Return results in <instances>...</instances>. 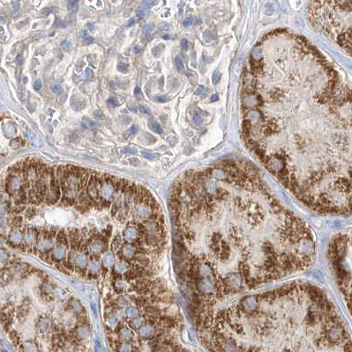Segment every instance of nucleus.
Returning a JSON list of instances; mask_svg holds the SVG:
<instances>
[{
	"label": "nucleus",
	"instance_id": "nucleus-21",
	"mask_svg": "<svg viewBox=\"0 0 352 352\" xmlns=\"http://www.w3.org/2000/svg\"><path fill=\"white\" fill-rule=\"evenodd\" d=\"M80 35H81V37H82V39L86 42H87V43H91V42H94V38L92 37V36H90L89 35V34L87 33V30H82L81 31V33H80Z\"/></svg>",
	"mask_w": 352,
	"mask_h": 352
},
{
	"label": "nucleus",
	"instance_id": "nucleus-16",
	"mask_svg": "<svg viewBox=\"0 0 352 352\" xmlns=\"http://www.w3.org/2000/svg\"><path fill=\"white\" fill-rule=\"evenodd\" d=\"M78 7H79V0H67V8L69 11L72 12H76Z\"/></svg>",
	"mask_w": 352,
	"mask_h": 352
},
{
	"label": "nucleus",
	"instance_id": "nucleus-12",
	"mask_svg": "<svg viewBox=\"0 0 352 352\" xmlns=\"http://www.w3.org/2000/svg\"><path fill=\"white\" fill-rule=\"evenodd\" d=\"M119 336H120V339H121V340L127 341V340L132 339V338L133 337V333H132L129 329L123 328V329L120 330V335H119Z\"/></svg>",
	"mask_w": 352,
	"mask_h": 352
},
{
	"label": "nucleus",
	"instance_id": "nucleus-58",
	"mask_svg": "<svg viewBox=\"0 0 352 352\" xmlns=\"http://www.w3.org/2000/svg\"><path fill=\"white\" fill-rule=\"evenodd\" d=\"M218 100V95H213L211 97V102H215V101H217Z\"/></svg>",
	"mask_w": 352,
	"mask_h": 352
},
{
	"label": "nucleus",
	"instance_id": "nucleus-39",
	"mask_svg": "<svg viewBox=\"0 0 352 352\" xmlns=\"http://www.w3.org/2000/svg\"><path fill=\"white\" fill-rule=\"evenodd\" d=\"M193 23H194V18H188V19L184 20V26L185 28H188V27L192 26Z\"/></svg>",
	"mask_w": 352,
	"mask_h": 352
},
{
	"label": "nucleus",
	"instance_id": "nucleus-55",
	"mask_svg": "<svg viewBox=\"0 0 352 352\" xmlns=\"http://www.w3.org/2000/svg\"><path fill=\"white\" fill-rule=\"evenodd\" d=\"M141 50H142V48H141V46H139V45H137V46H135V47H134V49H133V51H134L135 53H139V52L141 51Z\"/></svg>",
	"mask_w": 352,
	"mask_h": 352
},
{
	"label": "nucleus",
	"instance_id": "nucleus-37",
	"mask_svg": "<svg viewBox=\"0 0 352 352\" xmlns=\"http://www.w3.org/2000/svg\"><path fill=\"white\" fill-rule=\"evenodd\" d=\"M56 11H57L56 8H44V9L42 10V14H43V15H48V14H50V13L55 12Z\"/></svg>",
	"mask_w": 352,
	"mask_h": 352
},
{
	"label": "nucleus",
	"instance_id": "nucleus-28",
	"mask_svg": "<svg viewBox=\"0 0 352 352\" xmlns=\"http://www.w3.org/2000/svg\"><path fill=\"white\" fill-rule=\"evenodd\" d=\"M82 121H83V124L87 127V128H89V129H95V122H93V121H91L90 119H88V118H87V117H84L83 119H82Z\"/></svg>",
	"mask_w": 352,
	"mask_h": 352
},
{
	"label": "nucleus",
	"instance_id": "nucleus-20",
	"mask_svg": "<svg viewBox=\"0 0 352 352\" xmlns=\"http://www.w3.org/2000/svg\"><path fill=\"white\" fill-rule=\"evenodd\" d=\"M61 48H62V50H65L66 52H69V51L71 50V49H72V44H71V42L70 41L65 40V41H63V42H61Z\"/></svg>",
	"mask_w": 352,
	"mask_h": 352
},
{
	"label": "nucleus",
	"instance_id": "nucleus-38",
	"mask_svg": "<svg viewBox=\"0 0 352 352\" xmlns=\"http://www.w3.org/2000/svg\"><path fill=\"white\" fill-rule=\"evenodd\" d=\"M202 121H203V119H202V117H201L200 115L195 114V115L193 116V123H194L195 125H200V124L202 123Z\"/></svg>",
	"mask_w": 352,
	"mask_h": 352
},
{
	"label": "nucleus",
	"instance_id": "nucleus-19",
	"mask_svg": "<svg viewBox=\"0 0 352 352\" xmlns=\"http://www.w3.org/2000/svg\"><path fill=\"white\" fill-rule=\"evenodd\" d=\"M116 271L117 273H125L127 271V264L125 262H119L116 267Z\"/></svg>",
	"mask_w": 352,
	"mask_h": 352
},
{
	"label": "nucleus",
	"instance_id": "nucleus-14",
	"mask_svg": "<svg viewBox=\"0 0 352 352\" xmlns=\"http://www.w3.org/2000/svg\"><path fill=\"white\" fill-rule=\"evenodd\" d=\"M22 239V235L20 231H12L10 234V240H12L13 243H20Z\"/></svg>",
	"mask_w": 352,
	"mask_h": 352
},
{
	"label": "nucleus",
	"instance_id": "nucleus-35",
	"mask_svg": "<svg viewBox=\"0 0 352 352\" xmlns=\"http://www.w3.org/2000/svg\"><path fill=\"white\" fill-rule=\"evenodd\" d=\"M53 92L56 95H60L63 92V88H62V87L59 84H56V85L53 86Z\"/></svg>",
	"mask_w": 352,
	"mask_h": 352
},
{
	"label": "nucleus",
	"instance_id": "nucleus-56",
	"mask_svg": "<svg viewBox=\"0 0 352 352\" xmlns=\"http://www.w3.org/2000/svg\"><path fill=\"white\" fill-rule=\"evenodd\" d=\"M87 28L90 31H95V27L91 23H87Z\"/></svg>",
	"mask_w": 352,
	"mask_h": 352
},
{
	"label": "nucleus",
	"instance_id": "nucleus-8",
	"mask_svg": "<svg viewBox=\"0 0 352 352\" xmlns=\"http://www.w3.org/2000/svg\"><path fill=\"white\" fill-rule=\"evenodd\" d=\"M74 259H75V263H76V266L78 267V268H84L87 264V259L82 253L76 254L74 257Z\"/></svg>",
	"mask_w": 352,
	"mask_h": 352
},
{
	"label": "nucleus",
	"instance_id": "nucleus-42",
	"mask_svg": "<svg viewBox=\"0 0 352 352\" xmlns=\"http://www.w3.org/2000/svg\"><path fill=\"white\" fill-rule=\"evenodd\" d=\"M117 70L121 72H126L127 71V66L123 64V63H119L117 65Z\"/></svg>",
	"mask_w": 352,
	"mask_h": 352
},
{
	"label": "nucleus",
	"instance_id": "nucleus-26",
	"mask_svg": "<svg viewBox=\"0 0 352 352\" xmlns=\"http://www.w3.org/2000/svg\"><path fill=\"white\" fill-rule=\"evenodd\" d=\"M151 128H152V130L155 132V133H158V134H162L163 133V128H162V126L158 124V123H156V122H154L151 125Z\"/></svg>",
	"mask_w": 352,
	"mask_h": 352
},
{
	"label": "nucleus",
	"instance_id": "nucleus-11",
	"mask_svg": "<svg viewBox=\"0 0 352 352\" xmlns=\"http://www.w3.org/2000/svg\"><path fill=\"white\" fill-rule=\"evenodd\" d=\"M121 251H122V254H123L125 258H127V259L133 258V257L134 256V253H135L134 248L133 246H125L122 248Z\"/></svg>",
	"mask_w": 352,
	"mask_h": 352
},
{
	"label": "nucleus",
	"instance_id": "nucleus-49",
	"mask_svg": "<svg viewBox=\"0 0 352 352\" xmlns=\"http://www.w3.org/2000/svg\"><path fill=\"white\" fill-rule=\"evenodd\" d=\"M12 8H13L15 11H18V10L20 9V4H19V2L16 1V0H14V1L12 2Z\"/></svg>",
	"mask_w": 352,
	"mask_h": 352
},
{
	"label": "nucleus",
	"instance_id": "nucleus-51",
	"mask_svg": "<svg viewBox=\"0 0 352 352\" xmlns=\"http://www.w3.org/2000/svg\"><path fill=\"white\" fill-rule=\"evenodd\" d=\"M128 108H129V109L131 110V111H133V112H137V106H136V104L135 103H130L129 105H128Z\"/></svg>",
	"mask_w": 352,
	"mask_h": 352
},
{
	"label": "nucleus",
	"instance_id": "nucleus-10",
	"mask_svg": "<svg viewBox=\"0 0 352 352\" xmlns=\"http://www.w3.org/2000/svg\"><path fill=\"white\" fill-rule=\"evenodd\" d=\"M89 335V329L87 328V326H81L77 328V333L76 336L78 339H84Z\"/></svg>",
	"mask_w": 352,
	"mask_h": 352
},
{
	"label": "nucleus",
	"instance_id": "nucleus-27",
	"mask_svg": "<svg viewBox=\"0 0 352 352\" xmlns=\"http://www.w3.org/2000/svg\"><path fill=\"white\" fill-rule=\"evenodd\" d=\"M99 269H100V264H99V262L98 261H93L91 264H90V272L91 273H93V274H96L98 271H99Z\"/></svg>",
	"mask_w": 352,
	"mask_h": 352
},
{
	"label": "nucleus",
	"instance_id": "nucleus-41",
	"mask_svg": "<svg viewBox=\"0 0 352 352\" xmlns=\"http://www.w3.org/2000/svg\"><path fill=\"white\" fill-rule=\"evenodd\" d=\"M140 110H141V112H142V113H145V114H148V115H150V114H151V110H150V109H149L147 106H146V105L140 106Z\"/></svg>",
	"mask_w": 352,
	"mask_h": 352
},
{
	"label": "nucleus",
	"instance_id": "nucleus-29",
	"mask_svg": "<svg viewBox=\"0 0 352 352\" xmlns=\"http://www.w3.org/2000/svg\"><path fill=\"white\" fill-rule=\"evenodd\" d=\"M10 338H11V340L13 342V343L16 346L20 344V338H19V336H18V335H17V333L15 331H12V332L10 333Z\"/></svg>",
	"mask_w": 352,
	"mask_h": 352
},
{
	"label": "nucleus",
	"instance_id": "nucleus-54",
	"mask_svg": "<svg viewBox=\"0 0 352 352\" xmlns=\"http://www.w3.org/2000/svg\"><path fill=\"white\" fill-rule=\"evenodd\" d=\"M134 23H135V20H134L133 18H131V19L128 20L127 25H128V27H133V26L134 25Z\"/></svg>",
	"mask_w": 352,
	"mask_h": 352
},
{
	"label": "nucleus",
	"instance_id": "nucleus-44",
	"mask_svg": "<svg viewBox=\"0 0 352 352\" xmlns=\"http://www.w3.org/2000/svg\"><path fill=\"white\" fill-rule=\"evenodd\" d=\"M206 91V87L204 86H199L197 90L195 91V94L197 95H201L202 94H204V92Z\"/></svg>",
	"mask_w": 352,
	"mask_h": 352
},
{
	"label": "nucleus",
	"instance_id": "nucleus-15",
	"mask_svg": "<svg viewBox=\"0 0 352 352\" xmlns=\"http://www.w3.org/2000/svg\"><path fill=\"white\" fill-rule=\"evenodd\" d=\"M57 239H58V241L60 244H62V245H64V246H68V242H67L66 235V233H65V230H64L59 231V233L58 234Z\"/></svg>",
	"mask_w": 352,
	"mask_h": 352
},
{
	"label": "nucleus",
	"instance_id": "nucleus-25",
	"mask_svg": "<svg viewBox=\"0 0 352 352\" xmlns=\"http://www.w3.org/2000/svg\"><path fill=\"white\" fill-rule=\"evenodd\" d=\"M153 100H154L155 102H156V103H166V102H168L169 98H168L167 95H155V96L153 97Z\"/></svg>",
	"mask_w": 352,
	"mask_h": 352
},
{
	"label": "nucleus",
	"instance_id": "nucleus-46",
	"mask_svg": "<svg viewBox=\"0 0 352 352\" xmlns=\"http://www.w3.org/2000/svg\"><path fill=\"white\" fill-rule=\"evenodd\" d=\"M35 214V210L34 209V208H28V209L27 210V214H26L27 217H28V218H31V217H33Z\"/></svg>",
	"mask_w": 352,
	"mask_h": 352
},
{
	"label": "nucleus",
	"instance_id": "nucleus-50",
	"mask_svg": "<svg viewBox=\"0 0 352 352\" xmlns=\"http://www.w3.org/2000/svg\"><path fill=\"white\" fill-rule=\"evenodd\" d=\"M34 87H35V90H40L41 89V87H42V82L40 81V80H36L35 82V84H34Z\"/></svg>",
	"mask_w": 352,
	"mask_h": 352
},
{
	"label": "nucleus",
	"instance_id": "nucleus-30",
	"mask_svg": "<svg viewBox=\"0 0 352 352\" xmlns=\"http://www.w3.org/2000/svg\"><path fill=\"white\" fill-rule=\"evenodd\" d=\"M175 63H176V69L179 71H183L184 70V66L183 61L181 60V58H180L179 57H176V59H175Z\"/></svg>",
	"mask_w": 352,
	"mask_h": 352
},
{
	"label": "nucleus",
	"instance_id": "nucleus-33",
	"mask_svg": "<svg viewBox=\"0 0 352 352\" xmlns=\"http://www.w3.org/2000/svg\"><path fill=\"white\" fill-rule=\"evenodd\" d=\"M152 5H153V2H152V0H144V1L142 2V4H141V8H142V9H145V10H146V9H149V8H151V7H152Z\"/></svg>",
	"mask_w": 352,
	"mask_h": 352
},
{
	"label": "nucleus",
	"instance_id": "nucleus-5",
	"mask_svg": "<svg viewBox=\"0 0 352 352\" xmlns=\"http://www.w3.org/2000/svg\"><path fill=\"white\" fill-rule=\"evenodd\" d=\"M138 238V231L135 228L129 226L124 231V238L127 241H133L136 240Z\"/></svg>",
	"mask_w": 352,
	"mask_h": 352
},
{
	"label": "nucleus",
	"instance_id": "nucleus-45",
	"mask_svg": "<svg viewBox=\"0 0 352 352\" xmlns=\"http://www.w3.org/2000/svg\"><path fill=\"white\" fill-rule=\"evenodd\" d=\"M124 154H126V155H130V154H137V149L136 148H125V149H124Z\"/></svg>",
	"mask_w": 352,
	"mask_h": 352
},
{
	"label": "nucleus",
	"instance_id": "nucleus-18",
	"mask_svg": "<svg viewBox=\"0 0 352 352\" xmlns=\"http://www.w3.org/2000/svg\"><path fill=\"white\" fill-rule=\"evenodd\" d=\"M138 132H139V126L138 125H133L129 130L126 131L125 136H126V138H130V137L134 136L135 134H137Z\"/></svg>",
	"mask_w": 352,
	"mask_h": 352
},
{
	"label": "nucleus",
	"instance_id": "nucleus-24",
	"mask_svg": "<svg viewBox=\"0 0 352 352\" xmlns=\"http://www.w3.org/2000/svg\"><path fill=\"white\" fill-rule=\"evenodd\" d=\"M126 315H127V317L129 318H136L139 315V313H138V311L135 308L130 307V308H128L126 310Z\"/></svg>",
	"mask_w": 352,
	"mask_h": 352
},
{
	"label": "nucleus",
	"instance_id": "nucleus-3",
	"mask_svg": "<svg viewBox=\"0 0 352 352\" xmlns=\"http://www.w3.org/2000/svg\"><path fill=\"white\" fill-rule=\"evenodd\" d=\"M115 192H116L115 188L113 184L110 183V181L104 182L100 188V195L104 201H109L112 199Z\"/></svg>",
	"mask_w": 352,
	"mask_h": 352
},
{
	"label": "nucleus",
	"instance_id": "nucleus-9",
	"mask_svg": "<svg viewBox=\"0 0 352 352\" xmlns=\"http://www.w3.org/2000/svg\"><path fill=\"white\" fill-rule=\"evenodd\" d=\"M153 332H154V328L151 325L142 326L140 329V335L141 337L146 338V337H149L150 335H152Z\"/></svg>",
	"mask_w": 352,
	"mask_h": 352
},
{
	"label": "nucleus",
	"instance_id": "nucleus-53",
	"mask_svg": "<svg viewBox=\"0 0 352 352\" xmlns=\"http://www.w3.org/2000/svg\"><path fill=\"white\" fill-rule=\"evenodd\" d=\"M134 95H135V96H137V97H139V95H141V88H140L139 87H135V89H134Z\"/></svg>",
	"mask_w": 352,
	"mask_h": 352
},
{
	"label": "nucleus",
	"instance_id": "nucleus-1",
	"mask_svg": "<svg viewBox=\"0 0 352 352\" xmlns=\"http://www.w3.org/2000/svg\"><path fill=\"white\" fill-rule=\"evenodd\" d=\"M171 207L193 299L202 308L302 271L314 259L309 226L246 163L226 160L186 173Z\"/></svg>",
	"mask_w": 352,
	"mask_h": 352
},
{
	"label": "nucleus",
	"instance_id": "nucleus-57",
	"mask_svg": "<svg viewBox=\"0 0 352 352\" xmlns=\"http://www.w3.org/2000/svg\"><path fill=\"white\" fill-rule=\"evenodd\" d=\"M60 24H61V20H60L58 18H57V19H56V20H55V26H57V27H59V26H60Z\"/></svg>",
	"mask_w": 352,
	"mask_h": 352
},
{
	"label": "nucleus",
	"instance_id": "nucleus-6",
	"mask_svg": "<svg viewBox=\"0 0 352 352\" xmlns=\"http://www.w3.org/2000/svg\"><path fill=\"white\" fill-rule=\"evenodd\" d=\"M38 233L36 232L35 229L34 228H28L27 232H26V243L28 246L34 245L36 239H37Z\"/></svg>",
	"mask_w": 352,
	"mask_h": 352
},
{
	"label": "nucleus",
	"instance_id": "nucleus-52",
	"mask_svg": "<svg viewBox=\"0 0 352 352\" xmlns=\"http://www.w3.org/2000/svg\"><path fill=\"white\" fill-rule=\"evenodd\" d=\"M117 285H118V288H119V289H125V288H126V284H125V282H122V281H119V282H117Z\"/></svg>",
	"mask_w": 352,
	"mask_h": 352
},
{
	"label": "nucleus",
	"instance_id": "nucleus-34",
	"mask_svg": "<svg viewBox=\"0 0 352 352\" xmlns=\"http://www.w3.org/2000/svg\"><path fill=\"white\" fill-rule=\"evenodd\" d=\"M85 77L87 79H93V77H94V71H93V70L91 69V68H87L86 70H85Z\"/></svg>",
	"mask_w": 352,
	"mask_h": 352
},
{
	"label": "nucleus",
	"instance_id": "nucleus-17",
	"mask_svg": "<svg viewBox=\"0 0 352 352\" xmlns=\"http://www.w3.org/2000/svg\"><path fill=\"white\" fill-rule=\"evenodd\" d=\"M153 29H154V25L152 23L147 24L143 28V34L147 39H151V33H152Z\"/></svg>",
	"mask_w": 352,
	"mask_h": 352
},
{
	"label": "nucleus",
	"instance_id": "nucleus-2",
	"mask_svg": "<svg viewBox=\"0 0 352 352\" xmlns=\"http://www.w3.org/2000/svg\"><path fill=\"white\" fill-rule=\"evenodd\" d=\"M197 319L202 343L216 351H339L351 346L332 303L306 283L202 309Z\"/></svg>",
	"mask_w": 352,
	"mask_h": 352
},
{
	"label": "nucleus",
	"instance_id": "nucleus-13",
	"mask_svg": "<svg viewBox=\"0 0 352 352\" xmlns=\"http://www.w3.org/2000/svg\"><path fill=\"white\" fill-rule=\"evenodd\" d=\"M115 258L112 254H108L103 258V264L106 267H111L115 264Z\"/></svg>",
	"mask_w": 352,
	"mask_h": 352
},
{
	"label": "nucleus",
	"instance_id": "nucleus-43",
	"mask_svg": "<svg viewBox=\"0 0 352 352\" xmlns=\"http://www.w3.org/2000/svg\"><path fill=\"white\" fill-rule=\"evenodd\" d=\"M138 261L141 263V264H142V265H145V266H146L149 262H148V259H146L145 256H142V255H141L139 258H138Z\"/></svg>",
	"mask_w": 352,
	"mask_h": 352
},
{
	"label": "nucleus",
	"instance_id": "nucleus-31",
	"mask_svg": "<svg viewBox=\"0 0 352 352\" xmlns=\"http://www.w3.org/2000/svg\"><path fill=\"white\" fill-rule=\"evenodd\" d=\"M107 102H108V103L109 105L112 106V107H117V106H119V104H120V103H119V101H118V99L117 97H110Z\"/></svg>",
	"mask_w": 352,
	"mask_h": 352
},
{
	"label": "nucleus",
	"instance_id": "nucleus-23",
	"mask_svg": "<svg viewBox=\"0 0 352 352\" xmlns=\"http://www.w3.org/2000/svg\"><path fill=\"white\" fill-rule=\"evenodd\" d=\"M120 245H121V239H120V237L117 235V236H116V237L114 238V239L112 240V245H111V246H112L114 251H117V250L119 248Z\"/></svg>",
	"mask_w": 352,
	"mask_h": 352
},
{
	"label": "nucleus",
	"instance_id": "nucleus-48",
	"mask_svg": "<svg viewBox=\"0 0 352 352\" xmlns=\"http://www.w3.org/2000/svg\"><path fill=\"white\" fill-rule=\"evenodd\" d=\"M181 47L183 50H187L188 49V42L185 39H183L181 42Z\"/></svg>",
	"mask_w": 352,
	"mask_h": 352
},
{
	"label": "nucleus",
	"instance_id": "nucleus-7",
	"mask_svg": "<svg viewBox=\"0 0 352 352\" xmlns=\"http://www.w3.org/2000/svg\"><path fill=\"white\" fill-rule=\"evenodd\" d=\"M65 246H64V245L55 246L54 252H53V257H54L56 259L61 260V259H63L66 257V247Z\"/></svg>",
	"mask_w": 352,
	"mask_h": 352
},
{
	"label": "nucleus",
	"instance_id": "nucleus-36",
	"mask_svg": "<svg viewBox=\"0 0 352 352\" xmlns=\"http://www.w3.org/2000/svg\"><path fill=\"white\" fill-rule=\"evenodd\" d=\"M220 79H221V74L218 71H216L213 75V82L214 84H217L220 81Z\"/></svg>",
	"mask_w": 352,
	"mask_h": 352
},
{
	"label": "nucleus",
	"instance_id": "nucleus-47",
	"mask_svg": "<svg viewBox=\"0 0 352 352\" xmlns=\"http://www.w3.org/2000/svg\"><path fill=\"white\" fill-rule=\"evenodd\" d=\"M145 15H146V10H145V9H141V10H139L138 12H137V16H138L139 18H141V19L144 18Z\"/></svg>",
	"mask_w": 352,
	"mask_h": 352
},
{
	"label": "nucleus",
	"instance_id": "nucleus-40",
	"mask_svg": "<svg viewBox=\"0 0 352 352\" xmlns=\"http://www.w3.org/2000/svg\"><path fill=\"white\" fill-rule=\"evenodd\" d=\"M143 322H144V320H143V318H135L134 319H133V325L135 326H142L143 325Z\"/></svg>",
	"mask_w": 352,
	"mask_h": 352
},
{
	"label": "nucleus",
	"instance_id": "nucleus-22",
	"mask_svg": "<svg viewBox=\"0 0 352 352\" xmlns=\"http://www.w3.org/2000/svg\"><path fill=\"white\" fill-rule=\"evenodd\" d=\"M69 304H70L71 309H73V310L76 311V312H80V311L82 310V306L79 305V303L78 301H76V300H74V299H71L70 302H69Z\"/></svg>",
	"mask_w": 352,
	"mask_h": 352
},
{
	"label": "nucleus",
	"instance_id": "nucleus-4",
	"mask_svg": "<svg viewBox=\"0 0 352 352\" xmlns=\"http://www.w3.org/2000/svg\"><path fill=\"white\" fill-rule=\"evenodd\" d=\"M150 207L145 203H141L138 204L136 209H135V214L138 218H140L141 220H146L148 219L150 217V215L152 214V213L149 211ZM151 209V208H150Z\"/></svg>",
	"mask_w": 352,
	"mask_h": 352
},
{
	"label": "nucleus",
	"instance_id": "nucleus-32",
	"mask_svg": "<svg viewBox=\"0 0 352 352\" xmlns=\"http://www.w3.org/2000/svg\"><path fill=\"white\" fill-rule=\"evenodd\" d=\"M141 155H143L145 158H146V159H148V160H155V158H157V157H158L156 154L146 153V152H142V153H141Z\"/></svg>",
	"mask_w": 352,
	"mask_h": 352
}]
</instances>
